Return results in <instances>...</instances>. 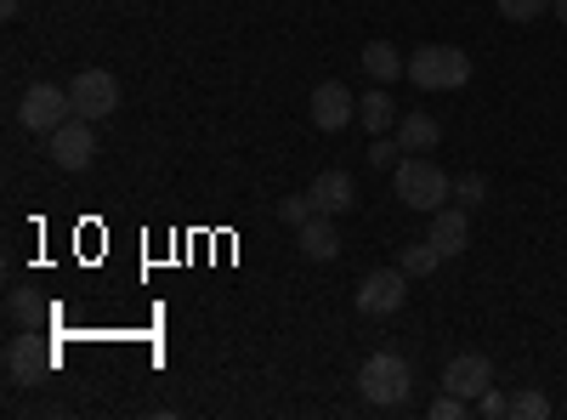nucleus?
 Returning a JSON list of instances; mask_svg holds the SVG:
<instances>
[{"label":"nucleus","instance_id":"1","mask_svg":"<svg viewBox=\"0 0 567 420\" xmlns=\"http://www.w3.org/2000/svg\"><path fill=\"white\" fill-rule=\"evenodd\" d=\"M449 194H454V176H449L437 160H425V154L398 160V199H403L409 211H443Z\"/></svg>","mask_w":567,"mask_h":420},{"label":"nucleus","instance_id":"2","mask_svg":"<svg viewBox=\"0 0 567 420\" xmlns=\"http://www.w3.org/2000/svg\"><path fill=\"white\" fill-rule=\"evenodd\" d=\"M409 387H414L409 358H398V352H374V358H363V369H358V392H363V403H374V409H398V403L409 398Z\"/></svg>","mask_w":567,"mask_h":420},{"label":"nucleus","instance_id":"3","mask_svg":"<svg viewBox=\"0 0 567 420\" xmlns=\"http://www.w3.org/2000/svg\"><path fill=\"white\" fill-rule=\"evenodd\" d=\"M409 80L420 91H460L471 80V58L460 52V45H420V52L409 58Z\"/></svg>","mask_w":567,"mask_h":420},{"label":"nucleus","instance_id":"4","mask_svg":"<svg viewBox=\"0 0 567 420\" xmlns=\"http://www.w3.org/2000/svg\"><path fill=\"white\" fill-rule=\"evenodd\" d=\"M18 120H23V131H34V136H52L63 120H74V98L63 85H52V80H34L29 91H23V103H18Z\"/></svg>","mask_w":567,"mask_h":420},{"label":"nucleus","instance_id":"5","mask_svg":"<svg viewBox=\"0 0 567 420\" xmlns=\"http://www.w3.org/2000/svg\"><path fill=\"white\" fill-rule=\"evenodd\" d=\"M403 301H409V273L403 267H374L352 290V307L363 318H392V313H403Z\"/></svg>","mask_w":567,"mask_h":420},{"label":"nucleus","instance_id":"6","mask_svg":"<svg viewBox=\"0 0 567 420\" xmlns=\"http://www.w3.org/2000/svg\"><path fill=\"white\" fill-rule=\"evenodd\" d=\"M97 120H63L52 136H45V160H52L58 171H85L91 160H97V131H91Z\"/></svg>","mask_w":567,"mask_h":420},{"label":"nucleus","instance_id":"7","mask_svg":"<svg viewBox=\"0 0 567 420\" xmlns=\"http://www.w3.org/2000/svg\"><path fill=\"white\" fill-rule=\"evenodd\" d=\"M52 369H58V352L40 341V330H18L7 341V376H12V387H34L40 376H52Z\"/></svg>","mask_w":567,"mask_h":420},{"label":"nucleus","instance_id":"8","mask_svg":"<svg viewBox=\"0 0 567 420\" xmlns=\"http://www.w3.org/2000/svg\"><path fill=\"white\" fill-rule=\"evenodd\" d=\"M69 98H74V114L80 120H109L120 109V80L109 69H80L74 85H69Z\"/></svg>","mask_w":567,"mask_h":420},{"label":"nucleus","instance_id":"9","mask_svg":"<svg viewBox=\"0 0 567 420\" xmlns=\"http://www.w3.org/2000/svg\"><path fill=\"white\" fill-rule=\"evenodd\" d=\"M307 114H312V125H318V131H347V125H352V114H358V98H352V91H347L341 80H323V85H312Z\"/></svg>","mask_w":567,"mask_h":420},{"label":"nucleus","instance_id":"10","mask_svg":"<svg viewBox=\"0 0 567 420\" xmlns=\"http://www.w3.org/2000/svg\"><path fill=\"white\" fill-rule=\"evenodd\" d=\"M488 387H494V363H488L483 352H460V358H449V369H443V392H454V398H465V403H477Z\"/></svg>","mask_w":567,"mask_h":420},{"label":"nucleus","instance_id":"11","mask_svg":"<svg viewBox=\"0 0 567 420\" xmlns=\"http://www.w3.org/2000/svg\"><path fill=\"white\" fill-rule=\"evenodd\" d=\"M307 194H312V205H318L323 216H347V211L358 205V188H352L347 171H318Z\"/></svg>","mask_w":567,"mask_h":420},{"label":"nucleus","instance_id":"12","mask_svg":"<svg viewBox=\"0 0 567 420\" xmlns=\"http://www.w3.org/2000/svg\"><path fill=\"white\" fill-rule=\"evenodd\" d=\"M432 245L443 250V262L460 256V250L471 245V216H465V205H443V211H432Z\"/></svg>","mask_w":567,"mask_h":420},{"label":"nucleus","instance_id":"13","mask_svg":"<svg viewBox=\"0 0 567 420\" xmlns=\"http://www.w3.org/2000/svg\"><path fill=\"white\" fill-rule=\"evenodd\" d=\"M296 245H301V256H307V262H336V256H341V233H336V222H329V216L318 211L312 222H301V227H296Z\"/></svg>","mask_w":567,"mask_h":420},{"label":"nucleus","instance_id":"14","mask_svg":"<svg viewBox=\"0 0 567 420\" xmlns=\"http://www.w3.org/2000/svg\"><path fill=\"white\" fill-rule=\"evenodd\" d=\"M437 143H443V125L432 114H403L398 120V148L403 154H432Z\"/></svg>","mask_w":567,"mask_h":420},{"label":"nucleus","instance_id":"15","mask_svg":"<svg viewBox=\"0 0 567 420\" xmlns=\"http://www.w3.org/2000/svg\"><path fill=\"white\" fill-rule=\"evenodd\" d=\"M358 63H363V74H369L374 85H392L398 74H409V58H398V45H386V40H369Z\"/></svg>","mask_w":567,"mask_h":420},{"label":"nucleus","instance_id":"16","mask_svg":"<svg viewBox=\"0 0 567 420\" xmlns=\"http://www.w3.org/2000/svg\"><path fill=\"white\" fill-rule=\"evenodd\" d=\"M358 120H363V131L386 136L398 125V103L386 98V91H369V98H358Z\"/></svg>","mask_w":567,"mask_h":420},{"label":"nucleus","instance_id":"17","mask_svg":"<svg viewBox=\"0 0 567 420\" xmlns=\"http://www.w3.org/2000/svg\"><path fill=\"white\" fill-rule=\"evenodd\" d=\"M437 262H443V250H437V245H432V239H425V245H409V250H403V262H398V267H403V273H409V278H425V273H437Z\"/></svg>","mask_w":567,"mask_h":420},{"label":"nucleus","instance_id":"18","mask_svg":"<svg viewBox=\"0 0 567 420\" xmlns=\"http://www.w3.org/2000/svg\"><path fill=\"white\" fill-rule=\"evenodd\" d=\"M7 318L18 324V330H34V324H40V296L34 290H12L7 296Z\"/></svg>","mask_w":567,"mask_h":420},{"label":"nucleus","instance_id":"19","mask_svg":"<svg viewBox=\"0 0 567 420\" xmlns=\"http://www.w3.org/2000/svg\"><path fill=\"white\" fill-rule=\"evenodd\" d=\"M494 7H499L505 23H534V18H545L556 7V0H494Z\"/></svg>","mask_w":567,"mask_h":420},{"label":"nucleus","instance_id":"20","mask_svg":"<svg viewBox=\"0 0 567 420\" xmlns=\"http://www.w3.org/2000/svg\"><path fill=\"white\" fill-rule=\"evenodd\" d=\"M511 414H516V420H545V414H550V398H545L539 387L511 392Z\"/></svg>","mask_w":567,"mask_h":420},{"label":"nucleus","instance_id":"21","mask_svg":"<svg viewBox=\"0 0 567 420\" xmlns=\"http://www.w3.org/2000/svg\"><path fill=\"white\" fill-rule=\"evenodd\" d=\"M454 199L471 211V205H488V182L477 176V171H465V176H454Z\"/></svg>","mask_w":567,"mask_h":420},{"label":"nucleus","instance_id":"22","mask_svg":"<svg viewBox=\"0 0 567 420\" xmlns=\"http://www.w3.org/2000/svg\"><path fill=\"white\" fill-rule=\"evenodd\" d=\"M278 216L290 222V227H301V222L318 216V205H312V194H290V199H278Z\"/></svg>","mask_w":567,"mask_h":420},{"label":"nucleus","instance_id":"23","mask_svg":"<svg viewBox=\"0 0 567 420\" xmlns=\"http://www.w3.org/2000/svg\"><path fill=\"white\" fill-rule=\"evenodd\" d=\"M398 154H403V148L392 143V136H374V143H369V165H374V171H398Z\"/></svg>","mask_w":567,"mask_h":420},{"label":"nucleus","instance_id":"24","mask_svg":"<svg viewBox=\"0 0 567 420\" xmlns=\"http://www.w3.org/2000/svg\"><path fill=\"white\" fill-rule=\"evenodd\" d=\"M477 414H483V420H499V414H511V398H505V392H494V387H488V392H483V398H477Z\"/></svg>","mask_w":567,"mask_h":420},{"label":"nucleus","instance_id":"25","mask_svg":"<svg viewBox=\"0 0 567 420\" xmlns=\"http://www.w3.org/2000/svg\"><path fill=\"white\" fill-rule=\"evenodd\" d=\"M465 414V398H454V392H437V403H432V420H460Z\"/></svg>","mask_w":567,"mask_h":420},{"label":"nucleus","instance_id":"26","mask_svg":"<svg viewBox=\"0 0 567 420\" xmlns=\"http://www.w3.org/2000/svg\"><path fill=\"white\" fill-rule=\"evenodd\" d=\"M0 12H7V18H18V0H0Z\"/></svg>","mask_w":567,"mask_h":420},{"label":"nucleus","instance_id":"27","mask_svg":"<svg viewBox=\"0 0 567 420\" xmlns=\"http://www.w3.org/2000/svg\"><path fill=\"white\" fill-rule=\"evenodd\" d=\"M550 12H556V18H561V23H567V0H556V7H550Z\"/></svg>","mask_w":567,"mask_h":420}]
</instances>
